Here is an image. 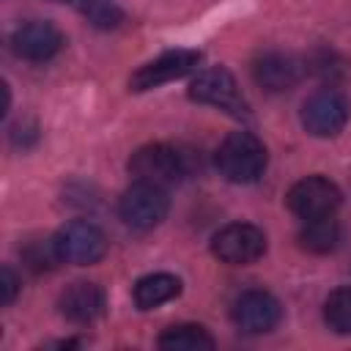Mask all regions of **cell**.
<instances>
[{"label": "cell", "mask_w": 351, "mask_h": 351, "mask_svg": "<svg viewBox=\"0 0 351 351\" xmlns=\"http://www.w3.org/2000/svg\"><path fill=\"white\" fill-rule=\"evenodd\" d=\"M16 293H19V277H16V271L5 263L3 269H0V304H11L14 299H16Z\"/></svg>", "instance_id": "21"}, {"label": "cell", "mask_w": 351, "mask_h": 351, "mask_svg": "<svg viewBox=\"0 0 351 351\" xmlns=\"http://www.w3.org/2000/svg\"><path fill=\"white\" fill-rule=\"evenodd\" d=\"M348 115H351L348 96L332 85L315 90L302 104V126L313 137H335L348 123Z\"/></svg>", "instance_id": "6"}, {"label": "cell", "mask_w": 351, "mask_h": 351, "mask_svg": "<svg viewBox=\"0 0 351 351\" xmlns=\"http://www.w3.org/2000/svg\"><path fill=\"white\" fill-rule=\"evenodd\" d=\"M189 99L197 101V104H208V107H217L233 118H250V107L233 80V74L222 66H214V69H206L200 71L192 82H189Z\"/></svg>", "instance_id": "3"}, {"label": "cell", "mask_w": 351, "mask_h": 351, "mask_svg": "<svg viewBox=\"0 0 351 351\" xmlns=\"http://www.w3.org/2000/svg\"><path fill=\"white\" fill-rule=\"evenodd\" d=\"M343 241V228L335 217H321V219H304L299 230V244L302 250L313 255H329L340 247Z\"/></svg>", "instance_id": "15"}, {"label": "cell", "mask_w": 351, "mask_h": 351, "mask_svg": "<svg viewBox=\"0 0 351 351\" xmlns=\"http://www.w3.org/2000/svg\"><path fill=\"white\" fill-rule=\"evenodd\" d=\"M22 258H25L27 269H33V271H49V269H55V266L60 263L52 239H49L47 244H44V241H30V244L25 247Z\"/></svg>", "instance_id": "19"}, {"label": "cell", "mask_w": 351, "mask_h": 351, "mask_svg": "<svg viewBox=\"0 0 351 351\" xmlns=\"http://www.w3.org/2000/svg\"><path fill=\"white\" fill-rule=\"evenodd\" d=\"M302 77H304V60H299L291 52L269 49L252 60V80L269 93H285L296 88Z\"/></svg>", "instance_id": "11"}, {"label": "cell", "mask_w": 351, "mask_h": 351, "mask_svg": "<svg viewBox=\"0 0 351 351\" xmlns=\"http://www.w3.org/2000/svg\"><path fill=\"white\" fill-rule=\"evenodd\" d=\"M63 47V33L47 22V19H33L19 25L11 33V49L16 58L30 60V63H44L49 58H55Z\"/></svg>", "instance_id": "12"}, {"label": "cell", "mask_w": 351, "mask_h": 351, "mask_svg": "<svg viewBox=\"0 0 351 351\" xmlns=\"http://www.w3.org/2000/svg\"><path fill=\"white\" fill-rule=\"evenodd\" d=\"M167 208H170V197H167L165 186H154V184H143V181H134L118 200L121 222L134 230L156 228L167 217Z\"/></svg>", "instance_id": "7"}, {"label": "cell", "mask_w": 351, "mask_h": 351, "mask_svg": "<svg viewBox=\"0 0 351 351\" xmlns=\"http://www.w3.org/2000/svg\"><path fill=\"white\" fill-rule=\"evenodd\" d=\"M324 321L337 335H351V285L332 291L324 302Z\"/></svg>", "instance_id": "17"}, {"label": "cell", "mask_w": 351, "mask_h": 351, "mask_svg": "<svg viewBox=\"0 0 351 351\" xmlns=\"http://www.w3.org/2000/svg\"><path fill=\"white\" fill-rule=\"evenodd\" d=\"M266 236L252 222H230L211 236V255L230 266H247L263 258Z\"/></svg>", "instance_id": "8"}, {"label": "cell", "mask_w": 351, "mask_h": 351, "mask_svg": "<svg viewBox=\"0 0 351 351\" xmlns=\"http://www.w3.org/2000/svg\"><path fill=\"white\" fill-rule=\"evenodd\" d=\"M214 165L219 176L230 184H252L263 176L269 165L266 145L252 132H230L214 151Z\"/></svg>", "instance_id": "1"}, {"label": "cell", "mask_w": 351, "mask_h": 351, "mask_svg": "<svg viewBox=\"0 0 351 351\" xmlns=\"http://www.w3.org/2000/svg\"><path fill=\"white\" fill-rule=\"evenodd\" d=\"M307 71H313V74H318V77H324V80H335V77L343 74V63H340V58H337L332 49H315V52L304 60V74H307Z\"/></svg>", "instance_id": "20"}, {"label": "cell", "mask_w": 351, "mask_h": 351, "mask_svg": "<svg viewBox=\"0 0 351 351\" xmlns=\"http://www.w3.org/2000/svg\"><path fill=\"white\" fill-rule=\"evenodd\" d=\"M159 348L165 351H214V337L200 324H176L159 335Z\"/></svg>", "instance_id": "16"}, {"label": "cell", "mask_w": 351, "mask_h": 351, "mask_svg": "<svg viewBox=\"0 0 351 351\" xmlns=\"http://www.w3.org/2000/svg\"><path fill=\"white\" fill-rule=\"evenodd\" d=\"M55 252L60 263H74V266H90L99 263L107 252V239L99 225L88 219H71L66 222L55 236H52Z\"/></svg>", "instance_id": "5"}, {"label": "cell", "mask_w": 351, "mask_h": 351, "mask_svg": "<svg viewBox=\"0 0 351 351\" xmlns=\"http://www.w3.org/2000/svg\"><path fill=\"white\" fill-rule=\"evenodd\" d=\"M74 3H77L80 14L99 30H110L123 22V11L112 0H74Z\"/></svg>", "instance_id": "18"}, {"label": "cell", "mask_w": 351, "mask_h": 351, "mask_svg": "<svg viewBox=\"0 0 351 351\" xmlns=\"http://www.w3.org/2000/svg\"><path fill=\"white\" fill-rule=\"evenodd\" d=\"M230 318H233L236 329L244 335H266L280 324L282 307H280L277 296H271L269 291L250 288L233 299Z\"/></svg>", "instance_id": "9"}, {"label": "cell", "mask_w": 351, "mask_h": 351, "mask_svg": "<svg viewBox=\"0 0 351 351\" xmlns=\"http://www.w3.org/2000/svg\"><path fill=\"white\" fill-rule=\"evenodd\" d=\"M126 167L134 181L154 184V186H170L176 181H181L184 176H189V156L178 145L148 143V145H140L129 156Z\"/></svg>", "instance_id": "2"}, {"label": "cell", "mask_w": 351, "mask_h": 351, "mask_svg": "<svg viewBox=\"0 0 351 351\" xmlns=\"http://www.w3.org/2000/svg\"><path fill=\"white\" fill-rule=\"evenodd\" d=\"M200 58H203V55H200L197 49H170V52H162L159 58L143 63V66L129 77V90L143 93V90L159 88V85H165V82L181 80V77H186L189 71L197 69Z\"/></svg>", "instance_id": "10"}, {"label": "cell", "mask_w": 351, "mask_h": 351, "mask_svg": "<svg viewBox=\"0 0 351 351\" xmlns=\"http://www.w3.org/2000/svg\"><path fill=\"white\" fill-rule=\"evenodd\" d=\"M343 203V192L335 181L324 178V176H307L299 178L288 195H285V206L291 214H296L302 222L304 219H321V217H335V211Z\"/></svg>", "instance_id": "4"}, {"label": "cell", "mask_w": 351, "mask_h": 351, "mask_svg": "<svg viewBox=\"0 0 351 351\" xmlns=\"http://www.w3.org/2000/svg\"><path fill=\"white\" fill-rule=\"evenodd\" d=\"M178 293H181V280L176 274H167V271L145 274L132 288V299L140 310H154V307L176 299Z\"/></svg>", "instance_id": "14"}, {"label": "cell", "mask_w": 351, "mask_h": 351, "mask_svg": "<svg viewBox=\"0 0 351 351\" xmlns=\"http://www.w3.org/2000/svg\"><path fill=\"white\" fill-rule=\"evenodd\" d=\"M104 304H107L104 291L96 282H88V280H77V282L66 285V291L58 299L60 315L71 324H80V326L93 324L96 318H101Z\"/></svg>", "instance_id": "13"}]
</instances>
